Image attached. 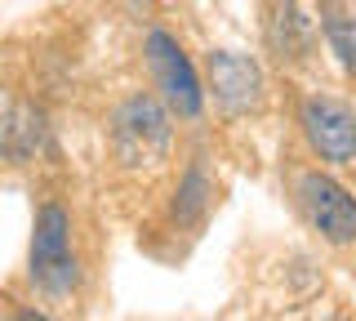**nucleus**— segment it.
<instances>
[{"instance_id": "nucleus-7", "label": "nucleus", "mask_w": 356, "mask_h": 321, "mask_svg": "<svg viewBox=\"0 0 356 321\" xmlns=\"http://www.w3.org/2000/svg\"><path fill=\"white\" fill-rule=\"evenodd\" d=\"M40 134H44L40 112H31V107H14V116L0 120V152H5L14 165H22L31 152L40 148Z\"/></svg>"}, {"instance_id": "nucleus-6", "label": "nucleus", "mask_w": 356, "mask_h": 321, "mask_svg": "<svg viewBox=\"0 0 356 321\" xmlns=\"http://www.w3.org/2000/svg\"><path fill=\"white\" fill-rule=\"evenodd\" d=\"M209 85H214V98L227 112H254L263 103V72L254 58L232 49H214L209 54Z\"/></svg>"}, {"instance_id": "nucleus-5", "label": "nucleus", "mask_w": 356, "mask_h": 321, "mask_svg": "<svg viewBox=\"0 0 356 321\" xmlns=\"http://www.w3.org/2000/svg\"><path fill=\"white\" fill-rule=\"evenodd\" d=\"M303 134L312 143V152L325 161L356 157V116L334 98H307L303 103Z\"/></svg>"}, {"instance_id": "nucleus-1", "label": "nucleus", "mask_w": 356, "mask_h": 321, "mask_svg": "<svg viewBox=\"0 0 356 321\" xmlns=\"http://www.w3.org/2000/svg\"><path fill=\"white\" fill-rule=\"evenodd\" d=\"M111 148L125 165H156L170 152V116L152 94H134L111 116Z\"/></svg>"}, {"instance_id": "nucleus-4", "label": "nucleus", "mask_w": 356, "mask_h": 321, "mask_svg": "<svg viewBox=\"0 0 356 321\" xmlns=\"http://www.w3.org/2000/svg\"><path fill=\"white\" fill-rule=\"evenodd\" d=\"M298 196H303L307 219L316 224V232L334 246H352L356 241V201L343 192L325 174H303L298 179Z\"/></svg>"}, {"instance_id": "nucleus-8", "label": "nucleus", "mask_w": 356, "mask_h": 321, "mask_svg": "<svg viewBox=\"0 0 356 321\" xmlns=\"http://www.w3.org/2000/svg\"><path fill=\"white\" fill-rule=\"evenodd\" d=\"M325 40L334 45V54H339L343 68L356 72V23L348 14H330L325 18Z\"/></svg>"}, {"instance_id": "nucleus-2", "label": "nucleus", "mask_w": 356, "mask_h": 321, "mask_svg": "<svg viewBox=\"0 0 356 321\" xmlns=\"http://www.w3.org/2000/svg\"><path fill=\"white\" fill-rule=\"evenodd\" d=\"M31 281L44 295H72L81 281L72 254V224L58 205H44L36 214V232H31Z\"/></svg>"}, {"instance_id": "nucleus-9", "label": "nucleus", "mask_w": 356, "mask_h": 321, "mask_svg": "<svg viewBox=\"0 0 356 321\" xmlns=\"http://www.w3.org/2000/svg\"><path fill=\"white\" fill-rule=\"evenodd\" d=\"M183 201H187V210H183V219H196V214H200V205H205V174H200V170H192V174H187V187H183Z\"/></svg>"}, {"instance_id": "nucleus-3", "label": "nucleus", "mask_w": 356, "mask_h": 321, "mask_svg": "<svg viewBox=\"0 0 356 321\" xmlns=\"http://www.w3.org/2000/svg\"><path fill=\"white\" fill-rule=\"evenodd\" d=\"M147 68L156 76V90L165 94V103L174 107L178 116H200V107H205V90H200L196 81V68L187 63V54L178 49V40L170 31H147Z\"/></svg>"}]
</instances>
